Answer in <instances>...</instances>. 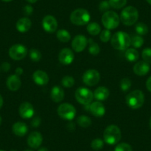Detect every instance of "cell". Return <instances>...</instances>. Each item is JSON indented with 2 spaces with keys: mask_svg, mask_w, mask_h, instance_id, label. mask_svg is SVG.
<instances>
[{
  "mask_svg": "<svg viewBox=\"0 0 151 151\" xmlns=\"http://www.w3.org/2000/svg\"><path fill=\"white\" fill-rule=\"evenodd\" d=\"M40 124H41V119H40L39 117H36V118L33 119V121L31 122V125L35 127H38Z\"/></svg>",
  "mask_w": 151,
  "mask_h": 151,
  "instance_id": "cell-41",
  "label": "cell"
},
{
  "mask_svg": "<svg viewBox=\"0 0 151 151\" xmlns=\"http://www.w3.org/2000/svg\"><path fill=\"white\" fill-rule=\"evenodd\" d=\"M89 110L91 114L96 117H101L105 113V108L100 101H94L89 106Z\"/></svg>",
  "mask_w": 151,
  "mask_h": 151,
  "instance_id": "cell-17",
  "label": "cell"
},
{
  "mask_svg": "<svg viewBox=\"0 0 151 151\" xmlns=\"http://www.w3.org/2000/svg\"><path fill=\"white\" fill-rule=\"evenodd\" d=\"M11 151H16V150H11Z\"/></svg>",
  "mask_w": 151,
  "mask_h": 151,
  "instance_id": "cell-54",
  "label": "cell"
},
{
  "mask_svg": "<svg viewBox=\"0 0 151 151\" xmlns=\"http://www.w3.org/2000/svg\"><path fill=\"white\" fill-rule=\"evenodd\" d=\"M9 56L14 60H22L27 54V50L24 45L20 44L14 45L9 49Z\"/></svg>",
  "mask_w": 151,
  "mask_h": 151,
  "instance_id": "cell-9",
  "label": "cell"
},
{
  "mask_svg": "<svg viewBox=\"0 0 151 151\" xmlns=\"http://www.w3.org/2000/svg\"><path fill=\"white\" fill-rule=\"evenodd\" d=\"M104 147V141L101 139H95L91 142V147L94 150H100Z\"/></svg>",
  "mask_w": 151,
  "mask_h": 151,
  "instance_id": "cell-34",
  "label": "cell"
},
{
  "mask_svg": "<svg viewBox=\"0 0 151 151\" xmlns=\"http://www.w3.org/2000/svg\"><path fill=\"white\" fill-rule=\"evenodd\" d=\"M124 56L128 62H133L138 60L139 53L135 48H127L124 53Z\"/></svg>",
  "mask_w": 151,
  "mask_h": 151,
  "instance_id": "cell-24",
  "label": "cell"
},
{
  "mask_svg": "<svg viewBox=\"0 0 151 151\" xmlns=\"http://www.w3.org/2000/svg\"><path fill=\"white\" fill-rule=\"evenodd\" d=\"M77 123L80 127L86 128V127H88L91 125V123H92V121H91V119H90L89 117L87 116L82 115L77 118Z\"/></svg>",
  "mask_w": 151,
  "mask_h": 151,
  "instance_id": "cell-27",
  "label": "cell"
},
{
  "mask_svg": "<svg viewBox=\"0 0 151 151\" xmlns=\"http://www.w3.org/2000/svg\"><path fill=\"white\" fill-rule=\"evenodd\" d=\"M24 151H33V150H25Z\"/></svg>",
  "mask_w": 151,
  "mask_h": 151,
  "instance_id": "cell-52",
  "label": "cell"
},
{
  "mask_svg": "<svg viewBox=\"0 0 151 151\" xmlns=\"http://www.w3.org/2000/svg\"><path fill=\"white\" fill-rule=\"evenodd\" d=\"M59 60L64 65H69L73 62L74 53L70 49L64 48L59 52Z\"/></svg>",
  "mask_w": 151,
  "mask_h": 151,
  "instance_id": "cell-14",
  "label": "cell"
},
{
  "mask_svg": "<svg viewBox=\"0 0 151 151\" xmlns=\"http://www.w3.org/2000/svg\"><path fill=\"white\" fill-rule=\"evenodd\" d=\"M12 130L16 136L22 137V136H24V135H26L28 129H27V126L25 123L18 122L13 125Z\"/></svg>",
  "mask_w": 151,
  "mask_h": 151,
  "instance_id": "cell-22",
  "label": "cell"
},
{
  "mask_svg": "<svg viewBox=\"0 0 151 151\" xmlns=\"http://www.w3.org/2000/svg\"><path fill=\"white\" fill-rule=\"evenodd\" d=\"M19 112L22 118L30 119L34 115V108L30 102L25 101L21 104L19 109Z\"/></svg>",
  "mask_w": 151,
  "mask_h": 151,
  "instance_id": "cell-15",
  "label": "cell"
},
{
  "mask_svg": "<svg viewBox=\"0 0 151 151\" xmlns=\"http://www.w3.org/2000/svg\"><path fill=\"white\" fill-rule=\"evenodd\" d=\"M42 27L43 29L47 33H53L57 30V20L51 15L45 16L42 20Z\"/></svg>",
  "mask_w": 151,
  "mask_h": 151,
  "instance_id": "cell-12",
  "label": "cell"
},
{
  "mask_svg": "<svg viewBox=\"0 0 151 151\" xmlns=\"http://www.w3.org/2000/svg\"><path fill=\"white\" fill-rule=\"evenodd\" d=\"M139 19V12L137 9L133 6H128L124 8L120 15V20L127 26H131L137 22Z\"/></svg>",
  "mask_w": 151,
  "mask_h": 151,
  "instance_id": "cell-4",
  "label": "cell"
},
{
  "mask_svg": "<svg viewBox=\"0 0 151 151\" xmlns=\"http://www.w3.org/2000/svg\"><path fill=\"white\" fill-rule=\"evenodd\" d=\"M2 117L0 116V125L2 124Z\"/></svg>",
  "mask_w": 151,
  "mask_h": 151,
  "instance_id": "cell-49",
  "label": "cell"
},
{
  "mask_svg": "<svg viewBox=\"0 0 151 151\" xmlns=\"http://www.w3.org/2000/svg\"><path fill=\"white\" fill-rule=\"evenodd\" d=\"M38 151H49L48 149L46 147H41L40 149L38 150Z\"/></svg>",
  "mask_w": 151,
  "mask_h": 151,
  "instance_id": "cell-46",
  "label": "cell"
},
{
  "mask_svg": "<svg viewBox=\"0 0 151 151\" xmlns=\"http://www.w3.org/2000/svg\"><path fill=\"white\" fill-rule=\"evenodd\" d=\"M130 41L131 38L127 33L119 31L111 37V45L116 50H125L130 45Z\"/></svg>",
  "mask_w": 151,
  "mask_h": 151,
  "instance_id": "cell-1",
  "label": "cell"
},
{
  "mask_svg": "<svg viewBox=\"0 0 151 151\" xmlns=\"http://www.w3.org/2000/svg\"><path fill=\"white\" fill-rule=\"evenodd\" d=\"M142 59L144 62H147V64H151V48H145L144 49L142 53Z\"/></svg>",
  "mask_w": 151,
  "mask_h": 151,
  "instance_id": "cell-36",
  "label": "cell"
},
{
  "mask_svg": "<svg viewBox=\"0 0 151 151\" xmlns=\"http://www.w3.org/2000/svg\"><path fill=\"white\" fill-rule=\"evenodd\" d=\"M136 31L139 36L146 35L148 33V27L143 22H139L136 24Z\"/></svg>",
  "mask_w": 151,
  "mask_h": 151,
  "instance_id": "cell-29",
  "label": "cell"
},
{
  "mask_svg": "<svg viewBox=\"0 0 151 151\" xmlns=\"http://www.w3.org/2000/svg\"><path fill=\"white\" fill-rule=\"evenodd\" d=\"M89 43L90 46L88 47V50H89V53L91 54L96 56V55H98L100 52V47L99 46V45L97 43H96L95 42L93 41L91 39L89 40Z\"/></svg>",
  "mask_w": 151,
  "mask_h": 151,
  "instance_id": "cell-30",
  "label": "cell"
},
{
  "mask_svg": "<svg viewBox=\"0 0 151 151\" xmlns=\"http://www.w3.org/2000/svg\"><path fill=\"white\" fill-rule=\"evenodd\" d=\"M3 105V98H2V95L0 94V108Z\"/></svg>",
  "mask_w": 151,
  "mask_h": 151,
  "instance_id": "cell-45",
  "label": "cell"
},
{
  "mask_svg": "<svg viewBox=\"0 0 151 151\" xmlns=\"http://www.w3.org/2000/svg\"><path fill=\"white\" fill-rule=\"evenodd\" d=\"M114 151H133V148L127 143H120L116 146Z\"/></svg>",
  "mask_w": 151,
  "mask_h": 151,
  "instance_id": "cell-37",
  "label": "cell"
},
{
  "mask_svg": "<svg viewBox=\"0 0 151 151\" xmlns=\"http://www.w3.org/2000/svg\"><path fill=\"white\" fill-rule=\"evenodd\" d=\"M29 56H30V59L35 62H39L42 59L41 52L39 50H37V49H31L30 52H29Z\"/></svg>",
  "mask_w": 151,
  "mask_h": 151,
  "instance_id": "cell-32",
  "label": "cell"
},
{
  "mask_svg": "<svg viewBox=\"0 0 151 151\" xmlns=\"http://www.w3.org/2000/svg\"><path fill=\"white\" fill-rule=\"evenodd\" d=\"M110 95V91L105 87H99L96 88L93 93L94 98L99 101H105Z\"/></svg>",
  "mask_w": 151,
  "mask_h": 151,
  "instance_id": "cell-23",
  "label": "cell"
},
{
  "mask_svg": "<svg viewBox=\"0 0 151 151\" xmlns=\"http://www.w3.org/2000/svg\"><path fill=\"white\" fill-rule=\"evenodd\" d=\"M75 84V80L70 76H65L62 79V85L65 88H72Z\"/></svg>",
  "mask_w": 151,
  "mask_h": 151,
  "instance_id": "cell-33",
  "label": "cell"
},
{
  "mask_svg": "<svg viewBox=\"0 0 151 151\" xmlns=\"http://www.w3.org/2000/svg\"><path fill=\"white\" fill-rule=\"evenodd\" d=\"M149 64L144 62V61H141V62H137L133 66V72L137 76H143L146 75L149 72Z\"/></svg>",
  "mask_w": 151,
  "mask_h": 151,
  "instance_id": "cell-19",
  "label": "cell"
},
{
  "mask_svg": "<svg viewBox=\"0 0 151 151\" xmlns=\"http://www.w3.org/2000/svg\"><path fill=\"white\" fill-rule=\"evenodd\" d=\"M131 87V81L127 78H124L120 82V88L122 91L126 92L128 91Z\"/></svg>",
  "mask_w": 151,
  "mask_h": 151,
  "instance_id": "cell-35",
  "label": "cell"
},
{
  "mask_svg": "<svg viewBox=\"0 0 151 151\" xmlns=\"http://www.w3.org/2000/svg\"><path fill=\"white\" fill-rule=\"evenodd\" d=\"M0 151H5V150H0Z\"/></svg>",
  "mask_w": 151,
  "mask_h": 151,
  "instance_id": "cell-53",
  "label": "cell"
},
{
  "mask_svg": "<svg viewBox=\"0 0 151 151\" xmlns=\"http://www.w3.org/2000/svg\"><path fill=\"white\" fill-rule=\"evenodd\" d=\"M50 98L54 102H60L65 98V92L60 86H54L50 91Z\"/></svg>",
  "mask_w": 151,
  "mask_h": 151,
  "instance_id": "cell-21",
  "label": "cell"
},
{
  "mask_svg": "<svg viewBox=\"0 0 151 151\" xmlns=\"http://www.w3.org/2000/svg\"><path fill=\"white\" fill-rule=\"evenodd\" d=\"M42 136L40 132H32L27 137V145L33 149H37L42 143Z\"/></svg>",
  "mask_w": 151,
  "mask_h": 151,
  "instance_id": "cell-13",
  "label": "cell"
},
{
  "mask_svg": "<svg viewBox=\"0 0 151 151\" xmlns=\"http://www.w3.org/2000/svg\"><path fill=\"white\" fill-rule=\"evenodd\" d=\"M145 102V95L139 90H135L128 93L126 96V103L132 109H139L142 107Z\"/></svg>",
  "mask_w": 151,
  "mask_h": 151,
  "instance_id": "cell-3",
  "label": "cell"
},
{
  "mask_svg": "<svg viewBox=\"0 0 151 151\" xmlns=\"http://www.w3.org/2000/svg\"><path fill=\"white\" fill-rule=\"evenodd\" d=\"M32 25L31 21L27 17H24V18H21L17 21L16 27L18 31L21 32V33H25V32L28 31L30 29Z\"/></svg>",
  "mask_w": 151,
  "mask_h": 151,
  "instance_id": "cell-20",
  "label": "cell"
},
{
  "mask_svg": "<svg viewBox=\"0 0 151 151\" xmlns=\"http://www.w3.org/2000/svg\"><path fill=\"white\" fill-rule=\"evenodd\" d=\"M71 22L78 26L85 25L89 22L91 16L87 10L83 8H79L73 11L70 17Z\"/></svg>",
  "mask_w": 151,
  "mask_h": 151,
  "instance_id": "cell-5",
  "label": "cell"
},
{
  "mask_svg": "<svg viewBox=\"0 0 151 151\" xmlns=\"http://www.w3.org/2000/svg\"><path fill=\"white\" fill-rule=\"evenodd\" d=\"M146 87L147 89L150 92H151V76H150L147 79V80Z\"/></svg>",
  "mask_w": 151,
  "mask_h": 151,
  "instance_id": "cell-43",
  "label": "cell"
},
{
  "mask_svg": "<svg viewBox=\"0 0 151 151\" xmlns=\"http://www.w3.org/2000/svg\"><path fill=\"white\" fill-rule=\"evenodd\" d=\"M110 4H109V2H107V1H103V2H101V3L99 4V8L100 11H107V10L110 8Z\"/></svg>",
  "mask_w": 151,
  "mask_h": 151,
  "instance_id": "cell-39",
  "label": "cell"
},
{
  "mask_svg": "<svg viewBox=\"0 0 151 151\" xmlns=\"http://www.w3.org/2000/svg\"><path fill=\"white\" fill-rule=\"evenodd\" d=\"M75 97L76 99L80 104L84 105H89L93 101V93L88 88L81 87L76 91Z\"/></svg>",
  "mask_w": 151,
  "mask_h": 151,
  "instance_id": "cell-7",
  "label": "cell"
},
{
  "mask_svg": "<svg viewBox=\"0 0 151 151\" xmlns=\"http://www.w3.org/2000/svg\"><path fill=\"white\" fill-rule=\"evenodd\" d=\"M111 39V33H110V30L104 29V30L101 32L100 33V40L102 42H107L109 40Z\"/></svg>",
  "mask_w": 151,
  "mask_h": 151,
  "instance_id": "cell-38",
  "label": "cell"
},
{
  "mask_svg": "<svg viewBox=\"0 0 151 151\" xmlns=\"http://www.w3.org/2000/svg\"><path fill=\"white\" fill-rule=\"evenodd\" d=\"M120 17L114 11H108L104 13L101 17V22L107 30H113L119 24Z\"/></svg>",
  "mask_w": 151,
  "mask_h": 151,
  "instance_id": "cell-6",
  "label": "cell"
},
{
  "mask_svg": "<svg viewBox=\"0 0 151 151\" xmlns=\"http://www.w3.org/2000/svg\"><path fill=\"white\" fill-rule=\"evenodd\" d=\"M144 44V39L141 36H134L131 38L130 45L135 48H139Z\"/></svg>",
  "mask_w": 151,
  "mask_h": 151,
  "instance_id": "cell-28",
  "label": "cell"
},
{
  "mask_svg": "<svg viewBox=\"0 0 151 151\" xmlns=\"http://www.w3.org/2000/svg\"><path fill=\"white\" fill-rule=\"evenodd\" d=\"M37 1H38V0H27V2H28L29 3H31V4L36 3Z\"/></svg>",
  "mask_w": 151,
  "mask_h": 151,
  "instance_id": "cell-47",
  "label": "cell"
},
{
  "mask_svg": "<svg viewBox=\"0 0 151 151\" xmlns=\"http://www.w3.org/2000/svg\"><path fill=\"white\" fill-rule=\"evenodd\" d=\"M150 129H151V117H150Z\"/></svg>",
  "mask_w": 151,
  "mask_h": 151,
  "instance_id": "cell-51",
  "label": "cell"
},
{
  "mask_svg": "<svg viewBox=\"0 0 151 151\" xmlns=\"http://www.w3.org/2000/svg\"><path fill=\"white\" fill-rule=\"evenodd\" d=\"M16 75L17 76H20L23 73V69L21 68H17L15 70Z\"/></svg>",
  "mask_w": 151,
  "mask_h": 151,
  "instance_id": "cell-44",
  "label": "cell"
},
{
  "mask_svg": "<svg viewBox=\"0 0 151 151\" xmlns=\"http://www.w3.org/2000/svg\"><path fill=\"white\" fill-rule=\"evenodd\" d=\"M7 87L8 89L11 91H18L22 85V82L19 76L16 75H11L7 79Z\"/></svg>",
  "mask_w": 151,
  "mask_h": 151,
  "instance_id": "cell-18",
  "label": "cell"
},
{
  "mask_svg": "<svg viewBox=\"0 0 151 151\" xmlns=\"http://www.w3.org/2000/svg\"><path fill=\"white\" fill-rule=\"evenodd\" d=\"M33 80L38 85H45L49 82L48 75L45 71L37 70L33 73Z\"/></svg>",
  "mask_w": 151,
  "mask_h": 151,
  "instance_id": "cell-16",
  "label": "cell"
},
{
  "mask_svg": "<svg viewBox=\"0 0 151 151\" xmlns=\"http://www.w3.org/2000/svg\"><path fill=\"white\" fill-rule=\"evenodd\" d=\"M33 11V7L30 6V5H26V6H24V8H23V14H24L25 16L31 15Z\"/></svg>",
  "mask_w": 151,
  "mask_h": 151,
  "instance_id": "cell-40",
  "label": "cell"
},
{
  "mask_svg": "<svg viewBox=\"0 0 151 151\" xmlns=\"http://www.w3.org/2000/svg\"><path fill=\"white\" fill-rule=\"evenodd\" d=\"M88 42V40L85 36L77 35L73 38L71 45H72L74 51H76V53H80L86 48Z\"/></svg>",
  "mask_w": 151,
  "mask_h": 151,
  "instance_id": "cell-11",
  "label": "cell"
},
{
  "mask_svg": "<svg viewBox=\"0 0 151 151\" xmlns=\"http://www.w3.org/2000/svg\"><path fill=\"white\" fill-rule=\"evenodd\" d=\"M58 115L65 120H72L76 114V110L73 104L69 103H63L60 104L57 109Z\"/></svg>",
  "mask_w": 151,
  "mask_h": 151,
  "instance_id": "cell-8",
  "label": "cell"
},
{
  "mask_svg": "<svg viewBox=\"0 0 151 151\" xmlns=\"http://www.w3.org/2000/svg\"><path fill=\"white\" fill-rule=\"evenodd\" d=\"M56 37L62 42H68L70 40V34L66 30H59L56 33Z\"/></svg>",
  "mask_w": 151,
  "mask_h": 151,
  "instance_id": "cell-25",
  "label": "cell"
},
{
  "mask_svg": "<svg viewBox=\"0 0 151 151\" xmlns=\"http://www.w3.org/2000/svg\"><path fill=\"white\" fill-rule=\"evenodd\" d=\"M2 1H3V2H11V1H12V0H2Z\"/></svg>",
  "mask_w": 151,
  "mask_h": 151,
  "instance_id": "cell-48",
  "label": "cell"
},
{
  "mask_svg": "<svg viewBox=\"0 0 151 151\" xmlns=\"http://www.w3.org/2000/svg\"><path fill=\"white\" fill-rule=\"evenodd\" d=\"M147 2V3H149L150 5H151V0H146Z\"/></svg>",
  "mask_w": 151,
  "mask_h": 151,
  "instance_id": "cell-50",
  "label": "cell"
},
{
  "mask_svg": "<svg viewBox=\"0 0 151 151\" xmlns=\"http://www.w3.org/2000/svg\"><path fill=\"white\" fill-rule=\"evenodd\" d=\"M83 82L88 86H94L100 80V73L94 69H90L85 71L82 76Z\"/></svg>",
  "mask_w": 151,
  "mask_h": 151,
  "instance_id": "cell-10",
  "label": "cell"
},
{
  "mask_svg": "<svg viewBox=\"0 0 151 151\" xmlns=\"http://www.w3.org/2000/svg\"><path fill=\"white\" fill-rule=\"evenodd\" d=\"M11 68V65H10L8 62H3L2 65V70L5 71V72H8V70Z\"/></svg>",
  "mask_w": 151,
  "mask_h": 151,
  "instance_id": "cell-42",
  "label": "cell"
},
{
  "mask_svg": "<svg viewBox=\"0 0 151 151\" xmlns=\"http://www.w3.org/2000/svg\"><path fill=\"white\" fill-rule=\"evenodd\" d=\"M87 30L92 36H96L101 32V27L96 22H91L88 24Z\"/></svg>",
  "mask_w": 151,
  "mask_h": 151,
  "instance_id": "cell-26",
  "label": "cell"
},
{
  "mask_svg": "<svg viewBox=\"0 0 151 151\" xmlns=\"http://www.w3.org/2000/svg\"><path fill=\"white\" fill-rule=\"evenodd\" d=\"M104 142L108 145H113L118 143L122 138V133L119 127L116 125H109L106 127L103 133Z\"/></svg>",
  "mask_w": 151,
  "mask_h": 151,
  "instance_id": "cell-2",
  "label": "cell"
},
{
  "mask_svg": "<svg viewBox=\"0 0 151 151\" xmlns=\"http://www.w3.org/2000/svg\"><path fill=\"white\" fill-rule=\"evenodd\" d=\"M108 2L110 7L115 9H120L127 4V0H109Z\"/></svg>",
  "mask_w": 151,
  "mask_h": 151,
  "instance_id": "cell-31",
  "label": "cell"
}]
</instances>
